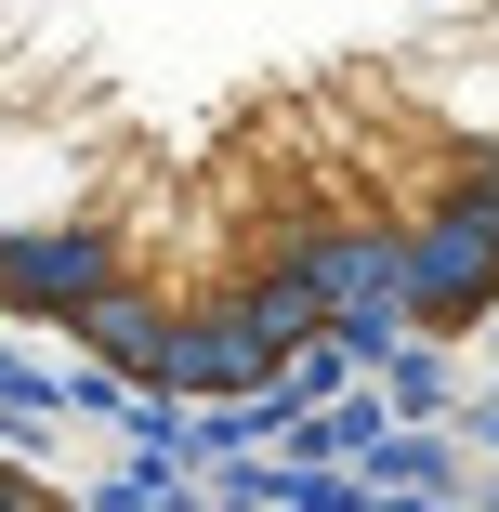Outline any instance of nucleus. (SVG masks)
Masks as SVG:
<instances>
[{
	"mask_svg": "<svg viewBox=\"0 0 499 512\" xmlns=\"http://www.w3.org/2000/svg\"><path fill=\"white\" fill-rule=\"evenodd\" d=\"M0 302L237 394L499 316V0H0Z\"/></svg>",
	"mask_w": 499,
	"mask_h": 512,
	"instance_id": "nucleus-1",
	"label": "nucleus"
}]
</instances>
